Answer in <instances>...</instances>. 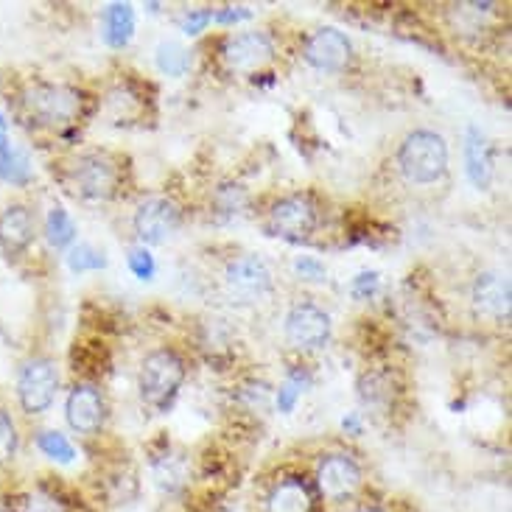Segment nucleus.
Instances as JSON below:
<instances>
[{"label":"nucleus","instance_id":"nucleus-13","mask_svg":"<svg viewBox=\"0 0 512 512\" xmlns=\"http://www.w3.org/2000/svg\"><path fill=\"white\" fill-rule=\"evenodd\" d=\"M303 56L311 68L322 70V73H339V70H345L350 65L353 45H350L347 34H342V31L322 28V31L308 37Z\"/></svg>","mask_w":512,"mask_h":512},{"label":"nucleus","instance_id":"nucleus-36","mask_svg":"<svg viewBox=\"0 0 512 512\" xmlns=\"http://www.w3.org/2000/svg\"><path fill=\"white\" fill-rule=\"evenodd\" d=\"M359 512H387V510H381V507H375V504H367V507H361Z\"/></svg>","mask_w":512,"mask_h":512},{"label":"nucleus","instance_id":"nucleus-11","mask_svg":"<svg viewBox=\"0 0 512 512\" xmlns=\"http://www.w3.org/2000/svg\"><path fill=\"white\" fill-rule=\"evenodd\" d=\"M275 56V45L263 31H244L224 42L222 59L233 73H258Z\"/></svg>","mask_w":512,"mask_h":512},{"label":"nucleus","instance_id":"nucleus-31","mask_svg":"<svg viewBox=\"0 0 512 512\" xmlns=\"http://www.w3.org/2000/svg\"><path fill=\"white\" fill-rule=\"evenodd\" d=\"M294 272L303 277V280H325V266L317 258H308V255L294 261Z\"/></svg>","mask_w":512,"mask_h":512},{"label":"nucleus","instance_id":"nucleus-29","mask_svg":"<svg viewBox=\"0 0 512 512\" xmlns=\"http://www.w3.org/2000/svg\"><path fill=\"white\" fill-rule=\"evenodd\" d=\"M126 261H129V269L135 272L138 280H152L154 272H157L152 252L146 250V247H135V250H129Z\"/></svg>","mask_w":512,"mask_h":512},{"label":"nucleus","instance_id":"nucleus-22","mask_svg":"<svg viewBox=\"0 0 512 512\" xmlns=\"http://www.w3.org/2000/svg\"><path fill=\"white\" fill-rule=\"evenodd\" d=\"M12 512H68V504L59 499L54 490L37 487V490L12 501Z\"/></svg>","mask_w":512,"mask_h":512},{"label":"nucleus","instance_id":"nucleus-27","mask_svg":"<svg viewBox=\"0 0 512 512\" xmlns=\"http://www.w3.org/2000/svg\"><path fill=\"white\" fill-rule=\"evenodd\" d=\"M68 266L73 272H96V269H104L107 266V258L96 250V247H90V244H76L68 255Z\"/></svg>","mask_w":512,"mask_h":512},{"label":"nucleus","instance_id":"nucleus-23","mask_svg":"<svg viewBox=\"0 0 512 512\" xmlns=\"http://www.w3.org/2000/svg\"><path fill=\"white\" fill-rule=\"evenodd\" d=\"M154 59H157L160 73H166V76H185V73H188V65H191L188 51L182 48L180 42H160Z\"/></svg>","mask_w":512,"mask_h":512},{"label":"nucleus","instance_id":"nucleus-8","mask_svg":"<svg viewBox=\"0 0 512 512\" xmlns=\"http://www.w3.org/2000/svg\"><path fill=\"white\" fill-rule=\"evenodd\" d=\"M286 339L297 350H317L331 339V317L314 303H297L286 314Z\"/></svg>","mask_w":512,"mask_h":512},{"label":"nucleus","instance_id":"nucleus-26","mask_svg":"<svg viewBox=\"0 0 512 512\" xmlns=\"http://www.w3.org/2000/svg\"><path fill=\"white\" fill-rule=\"evenodd\" d=\"M17 448H20L17 426H14L12 415L6 409H0V468H6L9 462H14Z\"/></svg>","mask_w":512,"mask_h":512},{"label":"nucleus","instance_id":"nucleus-33","mask_svg":"<svg viewBox=\"0 0 512 512\" xmlns=\"http://www.w3.org/2000/svg\"><path fill=\"white\" fill-rule=\"evenodd\" d=\"M12 157H14V149L9 146V140H6V132H0V180L6 177Z\"/></svg>","mask_w":512,"mask_h":512},{"label":"nucleus","instance_id":"nucleus-10","mask_svg":"<svg viewBox=\"0 0 512 512\" xmlns=\"http://www.w3.org/2000/svg\"><path fill=\"white\" fill-rule=\"evenodd\" d=\"M317 490L328 501L350 499L361 487L359 462L347 454H325L317 462Z\"/></svg>","mask_w":512,"mask_h":512},{"label":"nucleus","instance_id":"nucleus-21","mask_svg":"<svg viewBox=\"0 0 512 512\" xmlns=\"http://www.w3.org/2000/svg\"><path fill=\"white\" fill-rule=\"evenodd\" d=\"M45 238H48V244L54 247V250H65L73 244V238H76V224L68 216V210L65 208H51L48 213V219H45Z\"/></svg>","mask_w":512,"mask_h":512},{"label":"nucleus","instance_id":"nucleus-14","mask_svg":"<svg viewBox=\"0 0 512 512\" xmlns=\"http://www.w3.org/2000/svg\"><path fill=\"white\" fill-rule=\"evenodd\" d=\"M473 308L490 319H510L512 291L510 280L499 272H482L473 283Z\"/></svg>","mask_w":512,"mask_h":512},{"label":"nucleus","instance_id":"nucleus-25","mask_svg":"<svg viewBox=\"0 0 512 512\" xmlns=\"http://www.w3.org/2000/svg\"><path fill=\"white\" fill-rule=\"evenodd\" d=\"M37 448H40L45 457L54 459V462H62V465H70L76 459V448L59 431H40L37 434Z\"/></svg>","mask_w":512,"mask_h":512},{"label":"nucleus","instance_id":"nucleus-34","mask_svg":"<svg viewBox=\"0 0 512 512\" xmlns=\"http://www.w3.org/2000/svg\"><path fill=\"white\" fill-rule=\"evenodd\" d=\"M244 17H250L247 9H224V12L213 14L216 23H238V20H244Z\"/></svg>","mask_w":512,"mask_h":512},{"label":"nucleus","instance_id":"nucleus-15","mask_svg":"<svg viewBox=\"0 0 512 512\" xmlns=\"http://www.w3.org/2000/svg\"><path fill=\"white\" fill-rule=\"evenodd\" d=\"M37 233L34 213L26 205H9L0 213V247L9 255H20L31 247Z\"/></svg>","mask_w":512,"mask_h":512},{"label":"nucleus","instance_id":"nucleus-37","mask_svg":"<svg viewBox=\"0 0 512 512\" xmlns=\"http://www.w3.org/2000/svg\"><path fill=\"white\" fill-rule=\"evenodd\" d=\"M0 512H12V501L0 499Z\"/></svg>","mask_w":512,"mask_h":512},{"label":"nucleus","instance_id":"nucleus-32","mask_svg":"<svg viewBox=\"0 0 512 512\" xmlns=\"http://www.w3.org/2000/svg\"><path fill=\"white\" fill-rule=\"evenodd\" d=\"M208 23H213V12H199V9H194V12L182 17L180 26L188 37H194V34H199V31H205Z\"/></svg>","mask_w":512,"mask_h":512},{"label":"nucleus","instance_id":"nucleus-28","mask_svg":"<svg viewBox=\"0 0 512 512\" xmlns=\"http://www.w3.org/2000/svg\"><path fill=\"white\" fill-rule=\"evenodd\" d=\"M244 205H247V191L241 185H224V188H219V194H216V208H219V213L233 216Z\"/></svg>","mask_w":512,"mask_h":512},{"label":"nucleus","instance_id":"nucleus-1","mask_svg":"<svg viewBox=\"0 0 512 512\" xmlns=\"http://www.w3.org/2000/svg\"><path fill=\"white\" fill-rule=\"evenodd\" d=\"M20 104H23V112L37 126L62 129V126H70L82 115L84 96L70 84L31 82L26 84Z\"/></svg>","mask_w":512,"mask_h":512},{"label":"nucleus","instance_id":"nucleus-9","mask_svg":"<svg viewBox=\"0 0 512 512\" xmlns=\"http://www.w3.org/2000/svg\"><path fill=\"white\" fill-rule=\"evenodd\" d=\"M269 227H272L275 236L289 238V241H303L317 227V210H314L308 196H283L269 210Z\"/></svg>","mask_w":512,"mask_h":512},{"label":"nucleus","instance_id":"nucleus-24","mask_svg":"<svg viewBox=\"0 0 512 512\" xmlns=\"http://www.w3.org/2000/svg\"><path fill=\"white\" fill-rule=\"evenodd\" d=\"M308 384H311V375L305 373V370H291V373L286 375V381L277 389V409H280L283 415H289L291 409L297 406V401L303 398V392Z\"/></svg>","mask_w":512,"mask_h":512},{"label":"nucleus","instance_id":"nucleus-5","mask_svg":"<svg viewBox=\"0 0 512 512\" xmlns=\"http://www.w3.org/2000/svg\"><path fill=\"white\" fill-rule=\"evenodd\" d=\"M118 182H121V171L107 154H82L70 166V185L84 199H110L118 191Z\"/></svg>","mask_w":512,"mask_h":512},{"label":"nucleus","instance_id":"nucleus-17","mask_svg":"<svg viewBox=\"0 0 512 512\" xmlns=\"http://www.w3.org/2000/svg\"><path fill=\"white\" fill-rule=\"evenodd\" d=\"M465 163H468V177H471L473 185L479 191L490 188V180H493L490 146H487L485 135L476 126L468 129V138H465Z\"/></svg>","mask_w":512,"mask_h":512},{"label":"nucleus","instance_id":"nucleus-38","mask_svg":"<svg viewBox=\"0 0 512 512\" xmlns=\"http://www.w3.org/2000/svg\"><path fill=\"white\" fill-rule=\"evenodd\" d=\"M0 132H6V118H3V112H0Z\"/></svg>","mask_w":512,"mask_h":512},{"label":"nucleus","instance_id":"nucleus-2","mask_svg":"<svg viewBox=\"0 0 512 512\" xmlns=\"http://www.w3.org/2000/svg\"><path fill=\"white\" fill-rule=\"evenodd\" d=\"M398 166L403 177L415 185H431V182L443 180V174L448 171V143L443 135L431 129H415L401 143Z\"/></svg>","mask_w":512,"mask_h":512},{"label":"nucleus","instance_id":"nucleus-19","mask_svg":"<svg viewBox=\"0 0 512 512\" xmlns=\"http://www.w3.org/2000/svg\"><path fill=\"white\" fill-rule=\"evenodd\" d=\"M135 34V9L129 3H112L104 9V40L112 48H124Z\"/></svg>","mask_w":512,"mask_h":512},{"label":"nucleus","instance_id":"nucleus-4","mask_svg":"<svg viewBox=\"0 0 512 512\" xmlns=\"http://www.w3.org/2000/svg\"><path fill=\"white\" fill-rule=\"evenodd\" d=\"M59 389L56 364L48 356H34L20 367L17 375V401L26 415H42L51 409Z\"/></svg>","mask_w":512,"mask_h":512},{"label":"nucleus","instance_id":"nucleus-16","mask_svg":"<svg viewBox=\"0 0 512 512\" xmlns=\"http://www.w3.org/2000/svg\"><path fill=\"white\" fill-rule=\"evenodd\" d=\"M266 512H314V493L300 476L280 479L269 493Z\"/></svg>","mask_w":512,"mask_h":512},{"label":"nucleus","instance_id":"nucleus-35","mask_svg":"<svg viewBox=\"0 0 512 512\" xmlns=\"http://www.w3.org/2000/svg\"><path fill=\"white\" fill-rule=\"evenodd\" d=\"M342 429L350 431V434H361V420H359V415H347L345 420H342Z\"/></svg>","mask_w":512,"mask_h":512},{"label":"nucleus","instance_id":"nucleus-12","mask_svg":"<svg viewBox=\"0 0 512 512\" xmlns=\"http://www.w3.org/2000/svg\"><path fill=\"white\" fill-rule=\"evenodd\" d=\"M68 426L76 434H98L107 420V403L96 384H76L65 403Z\"/></svg>","mask_w":512,"mask_h":512},{"label":"nucleus","instance_id":"nucleus-3","mask_svg":"<svg viewBox=\"0 0 512 512\" xmlns=\"http://www.w3.org/2000/svg\"><path fill=\"white\" fill-rule=\"evenodd\" d=\"M182 381H185V364L174 350H154L143 359L140 367V395L143 401L166 412L180 395Z\"/></svg>","mask_w":512,"mask_h":512},{"label":"nucleus","instance_id":"nucleus-18","mask_svg":"<svg viewBox=\"0 0 512 512\" xmlns=\"http://www.w3.org/2000/svg\"><path fill=\"white\" fill-rule=\"evenodd\" d=\"M152 476L154 485L160 487L163 493H180L182 487L188 485L191 479V468H188V459L174 451H163L152 459Z\"/></svg>","mask_w":512,"mask_h":512},{"label":"nucleus","instance_id":"nucleus-30","mask_svg":"<svg viewBox=\"0 0 512 512\" xmlns=\"http://www.w3.org/2000/svg\"><path fill=\"white\" fill-rule=\"evenodd\" d=\"M381 286V277L378 272H361L359 277H353V283H350V294L356 297V300H370L375 291Z\"/></svg>","mask_w":512,"mask_h":512},{"label":"nucleus","instance_id":"nucleus-20","mask_svg":"<svg viewBox=\"0 0 512 512\" xmlns=\"http://www.w3.org/2000/svg\"><path fill=\"white\" fill-rule=\"evenodd\" d=\"M392 378L387 373H364L359 381V398L364 406H389L392 403Z\"/></svg>","mask_w":512,"mask_h":512},{"label":"nucleus","instance_id":"nucleus-7","mask_svg":"<svg viewBox=\"0 0 512 512\" xmlns=\"http://www.w3.org/2000/svg\"><path fill=\"white\" fill-rule=\"evenodd\" d=\"M224 286L238 303H255L272 291V269L258 255H238L224 269Z\"/></svg>","mask_w":512,"mask_h":512},{"label":"nucleus","instance_id":"nucleus-6","mask_svg":"<svg viewBox=\"0 0 512 512\" xmlns=\"http://www.w3.org/2000/svg\"><path fill=\"white\" fill-rule=\"evenodd\" d=\"M180 219L182 210L174 199L149 196L135 210V233L143 241V247H157V244H166L168 238L177 233Z\"/></svg>","mask_w":512,"mask_h":512}]
</instances>
